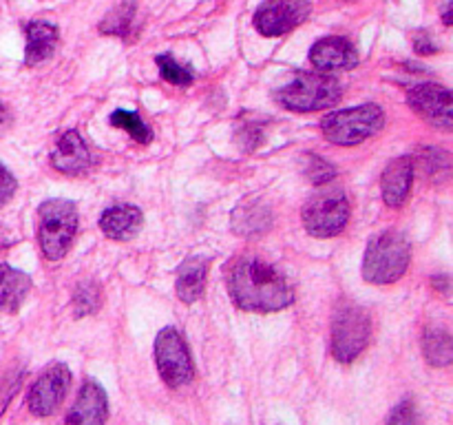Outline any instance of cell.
Instances as JSON below:
<instances>
[{"instance_id": "6da1fadb", "label": "cell", "mask_w": 453, "mask_h": 425, "mask_svg": "<svg viewBox=\"0 0 453 425\" xmlns=\"http://www.w3.org/2000/svg\"><path fill=\"white\" fill-rule=\"evenodd\" d=\"M234 305L248 313H277L295 301V288L277 266L257 257L237 259L228 273Z\"/></svg>"}, {"instance_id": "7a4b0ae2", "label": "cell", "mask_w": 453, "mask_h": 425, "mask_svg": "<svg viewBox=\"0 0 453 425\" xmlns=\"http://www.w3.org/2000/svg\"><path fill=\"white\" fill-rule=\"evenodd\" d=\"M411 261V243L398 230L389 228L374 235L363 257V279L376 286L394 283L407 273Z\"/></svg>"}, {"instance_id": "3957f363", "label": "cell", "mask_w": 453, "mask_h": 425, "mask_svg": "<svg viewBox=\"0 0 453 425\" xmlns=\"http://www.w3.org/2000/svg\"><path fill=\"white\" fill-rule=\"evenodd\" d=\"M78 235V208L71 199L53 197L38 208V242L47 259L58 261L69 252Z\"/></svg>"}, {"instance_id": "277c9868", "label": "cell", "mask_w": 453, "mask_h": 425, "mask_svg": "<svg viewBox=\"0 0 453 425\" xmlns=\"http://www.w3.org/2000/svg\"><path fill=\"white\" fill-rule=\"evenodd\" d=\"M341 97H343V84L334 75L321 71H303L277 91V100L296 113L330 109L339 104Z\"/></svg>"}, {"instance_id": "5b68a950", "label": "cell", "mask_w": 453, "mask_h": 425, "mask_svg": "<svg viewBox=\"0 0 453 425\" xmlns=\"http://www.w3.org/2000/svg\"><path fill=\"white\" fill-rule=\"evenodd\" d=\"M385 111L379 104H358L352 109L332 111L321 120L326 140L336 146H357L383 131Z\"/></svg>"}, {"instance_id": "8992f818", "label": "cell", "mask_w": 453, "mask_h": 425, "mask_svg": "<svg viewBox=\"0 0 453 425\" xmlns=\"http://www.w3.org/2000/svg\"><path fill=\"white\" fill-rule=\"evenodd\" d=\"M370 336V314L361 305H343L332 321V354L336 361L352 363L367 348Z\"/></svg>"}, {"instance_id": "52a82bcc", "label": "cell", "mask_w": 453, "mask_h": 425, "mask_svg": "<svg viewBox=\"0 0 453 425\" xmlns=\"http://www.w3.org/2000/svg\"><path fill=\"white\" fill-rule=\"evenodd\" d=\"M155 363H157L159 376L168 388L188 385L195 376L190 348L181 332L175 328H164L155 339Z\"/></svg>"}, {"instance_id": "ba28073f", "label": "cell", "mask_w": 453, "mask_h": 425, "mask_svg": "<svg viewBox=\"0 0 453 425\" xmlns=\"http://www.w3.org/2000/svg\"><path fill=\"white\" fill-rule=\"evenodd\" d=\"M305 230L314 237H334L343 233L349 221V202L341 190L319 193L310 199L301 212Z\"/></svg>"}, {"instance_id": "9c48e42d", "label": "cell", "mask_w": 453, "mask_h": 425, "mask_svg": "<svg viewBox=\"0 0 453 425\" xmlns=\"http://www.w3.org/2000/svg\"><path fill=\"white\" fill-rule=\"evenodd\" d=\"M310 13V0H265L255 13V29L265 38H279L303 25Z\"/></svg>"}, {"instance_id": "30bf717a", "label": "cell", "mask_w": 453, "mask_h": 425, "mask_svg": "<svg viewBox=\"0 0 453 425\" xmlns=\"http://www.w3.org/2000/svg\"><path fill=\"white\" fill-rule=\"evenodd\" d=\"M69 385L71 372L65 363H53V366H49L35 379V383L29 388V394H27V407H29L31 414L40 416V419L51 416L62 406V401H65Z\"/></svg>"}, {"instance_id": "8fae6325", "label": "cell", "mask_w": 453, "mask_h": 425, "mask_svg": "<svg viewBox=\"0 0 453 425\" xmlns=\"http://www.w3.org/2000/svg\"><path fill=\"white\" fill-rule=\"evenodd\" d=\"M407 102H410L411 109L420 115L423 120H427L432 127L442 128V131H451L453 120H451V91L442 84L436 82H423L416 84L407 93Z\"/></svg>"}, {"instance_id": "7c38bea8", "label": "cell", "mask_w": 453, "mask_h": 425, "mask_svg": "<svg viewBox=\"0 0 453 425\" xmlns=\"http://www.w3.org/2000/svg\"><path fill=\"white\" fill-rule=\"evenodd\" d=\"M310 62L321 73L330 71H348L358 65V51L343 35H327L317 40L310 49Z\"/></svg>"}, {"instance_id": "4fadbf2b", "label": "cell", "mask_w": 453, "mask_h": 425, "mask_svg": "<svg viewBox=\"0 0 453 425\" xmlns=\"http://www.w3.org/2000/svg\"><path fill=\"white\" fill-rule=\"evenodd\" d=\"M106 419H109V398L104 388L96 381H87L80 388L65 425H104Z\"/></svg>"}, {"instance_id": "5bb4252c", "label": "cell", "mask_w": 453, "mask_h": 425, "mask_svg": "<svg viewBox=\"0 0 453 425\" xmlns=\"http://www.w3.org/2000/svg\"><path fill=\"white\" fill-rule=\"evenodd\" d=\"M414 175L416 164L407 155L392 159L385 166L383 177H380V193H383V199L388 206L401 208L407 202V197L411 193V186H414Z\"/></svg>"}, {"instance_id": "9a60e30c", "label": "cell", "mask_w": 453, "mask_h": 425, "mask_svg": "<svg viewBox=\"0 0 453 425\" xmlns=\"http://www.w3.org/2000/svg\"><path fill=\"white\" fill-rule=\"evenodd\" d=\"M91 162V151L78 131H66L51 153V166L65 175H82L88 171Z\"/></svg>"}, {"instance_id": "2e32d148", "label": "cell", "mask_w": 453, "mask_h": 425, "mask_svg": "<svg viewBox=\"0 0 453 425\" xmlns=\"http://www.w3.org/2000/svg\"><path fill=\"white\" fill-rule=\"evenodd\" d=\"M142 224H144V215L140 208L131 206V204H118V206L106 208L100 217L102 233L115 242H127V239L135 237Z\"/></svg>"}, {"instance_id": "e0dca14e", "label": "cell", "mask_w": 453, "mask_h": 425, "mask_svg": "<svg viewBox=\"0 0 453 425\" xmlns=\"http://www.w3.org/2000/svg\"><path fill=\"white\" fill-rule=\"evenodd\" d=\"M273 226V211L261 199H248L233 212V228L242 237H259Z\"/></svg>"}, {"instance_id": "ac0fdd59", "label": "cell", "mask_w": 453, "mask_h": 425, "mask_svg": "<svg viewBox=\"0 0 453 425\" xmlns=\"http://www.w3.org/2000/svg\"><path fill=\"white\" fill-rule=\"evenodd\" d=\"M208 268H211V259L202 255L188 257L184 264L177 270V295L186 304H193V301L202 299L203 288H206L208 279Z\"/></svg>"}, {"instance_id": "d6986e66", "label": "cell", "mask_w": 453, "mask_h": 425, "mask_svg": "<svg viewBox=\"0 0 453 425\" xmlns=\"http://www.w3.org/2000/svg\"><path fill=\"white\" fill-rule=\"evenodd\" d=\"M27 49H25V65L35 66L40 62L49 60L58 47V29L56 25L44 20H31L25 27Z\"/></svg>"}, {"instance_id": "ffe728a7", "label": "cell", "mask_w": 453, "mask_h": 425, "mask_svg": "<svg viewBox=\"0 0 453 425\" xmlns=\"http://www.w3.org/2000/svg\"><path fill=\"white\" fill-rule=\"evenodd\" d=\"M31 290V277L22 270L0 264V313H16Z\"/></svg>"}, {"instance_id": "44dd1931", "label": "cell", "mask_w": 453, "mask_h": 425, "mask_svg": "<svg viewBox=\"0 0 453 425\" xmlns=\"http://www.w3.org/2000/svg\"><path fill=\"white\" fill-rule=\"evenodd\" d=\"M423 352L429 366L447 367L453 361L451 335L445 328H427L423 336Z\"/></svg>"}, {"instance_id": "7402d4cb", "label": "cell", "mask_w": 453, "mask_h": 425, "mask_svg": "<svg viewBox=\"0 0 453 425\" xmlns=\"http://www.w3.org/2000/svg\"><path fill=\"white\" fill-rule=\"evenodd\" d=\"M137 4L131 0L119 3L113 12L106 13L104 22L100 25V31L106 35H119V38H128L133 34V25H135Z\"/></svg>"}, {"instance_id": "603a6c76", "label": "cell", "mask_w": 453, "mask_h": 425, "mask_svg": "<svg viewBox=\"0 0 453 425\" xmlns=\"http://www.w3.org/2000/svg\"><path fill=\"white\" fill-rule=\"evenodd\" d=\"M416 158H418V166L423 168L429 180H447L449 177L451 155L447 151L436 149V146H420Z\"/></svg>"}, {"instance_id": "cb8c5ba5", "label": "cell", "mask_w": 453, "mask_h": 425, "mask_svg": "<svg viewBox=\"0 0 453 425\" xmlns=\"http://www.w3.org/2000/svg\"><path fill=\"white\" fill-rule=\"evenodd\" d=\"M111 124L118 128H124V131H127L133 140L140 142V144H149V142L153 140V131H150L149 124H146L135 111H113V113H111Z\"/></svg>"}, {"instance_id": "d4e9b609", "label": "cell", "mask_w": 453, "mask_h": 425, "mask_svg": "<svg viewBox=\"0 0 453 425\" xmlns=\"http://www.w3.org/2000/svg\"><path fill=\"white\" fill-rule=\"evenodd\" d=\"M155 62H157L159 73H162V78L166 80V82L175 84V87H188V84H193V69H190V66H184L181 62H177V58L171 56V53H162V56L155 58Z\"/></svg>"}, {"instance_id": "484cf974", "label": "cell", "mask_w": 453, "mask_h": 425, "mask_svg": "<svg viewBox=\"0 0 453 425\" xmlns=\"http://www.w3.org/2000/svg\"><path fill=\"white\" fill-rule=\"evenodd\" d=\"M100 288L93 282H84L75 288L73 292V313L75 317H87V314H93L102 304Z\"/></svg>"}, {"instance_id": "4316f807", "label": "cell", "mask_w": 453, "mask_h": 425, "mask_svg": "<svg viewBox=\"0 0 453 425\" xmlns=\"http://www.w3.org/2000/svg\"><path fill=\"white\" fill-rule=\"evenodd\" d=\"M303 173L314 186H323L336 177V168L326 158H321V155H308L305 158Z\"/></svg>"}, {"instance_id": "83f0119b", "label": "cell", "mask_w": 453, "mask_h": 425, "mask_svg": "<svg viewBox=\"0 0 453 425\" xmlns=\"http://www.w3.org/2000/svg\"><path fill=\"white\" fill-rule=\"evenodd\" d=\"M388 425H418V412H416L414 401L405 398V401L398 403L389 414Z\"/></svg>"}, {"instance_id": "f1b7e54d", "label": "cell", "mask_w": 453, "mask_h": 425, "mask_svg": "<svg viewBox=\"0 0 453 425\" xmlns=\"http://www.w3.org/2000/svg\"><path fill=\"white\" fill-rule=\"evenodd\" d=\"M16 189H18V182H16V177H13V173L9 171L7 166H3V164H0V208H3L4 204L13 197Z\"/></svg>"}, {"instance_id": "f546056e", "label": "cell", "mask_w": 453, "mask_h": 425, "mask_svg": "<svg viewBox=\"0 0 453 425\" xmlns=\"http://www.w3.org/2000/svg\"><path fill=\"white\" fill-rule=\"evenodd\" d=\"M414 49L416 53H420V56H432V53H438V44L434 42V38L427 34V31H418V34L414 35Z\"/></svg>"}, {"instance_id": "4dcf8cb0", "label": "cell", "mask_w": 453, "mask_h": 425, "mask_svg": "<svg viewBox=\"0 0 453 425\" xmlns=\"http://www.w3.org/2000/svg\"><path fill=\"white\" fill-rule=\"evenodd\" d=\"M9 127H12V111L0 102V135H4Z\"/></svg>"}, {"instance_id": "1f68e13d", "label": "cell", "mask_w": 453, "mask_h": 425, "mask_svg": "<svg viewBox=\"0 0 453 425\" xmlns=\"http://www.w3.org/2000/svg\"><path fill=\"white\" fill-rule=\"evenodd\" d=\"M434 288H438V290H442L445 295H449V277L447 274H441V277H434Z\"/></svg>"}, {"instance_id": "d6a6232c", "label": "cell", "mask_w": 453, "mask_h": 425, "mask_svg": "<svg viewBox=\"0 0 453 425\" xmlns=\"http://www.w3.org/2000/svg\"><path fill=\"white\" fill-rule=\"evenodd\" d=\"M442 20H445V25H451V12H449V4H447L445 13H442Z\"/></svg>"}]
</instances>
